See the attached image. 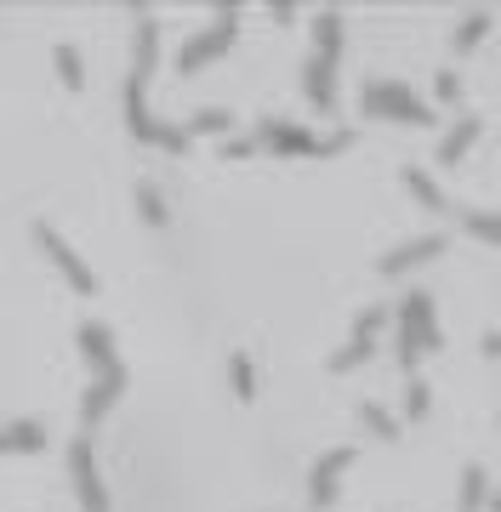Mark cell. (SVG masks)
<instances>
[{"instance_id":"cell-30","label":"cell","mask_w":501,"mask_h":512,"mask_svg":"<svg viewBox=\"0 0 501 512\" xmlns=\"http://www.w3.org/2000/svg\"><path fill=\"white\" fill-rule=\"evenodd\" d=\"M479 348H484V359H501V330H484Z\"/></svg>"},{"instance_id":"cell-12","label":"cell","mask_w":501,"mask_h":512,"mask_svg":"<svg viewBox=\"0 0 501 512\" xmlns=\"http://www.w3.org/2000/svg\"><path fill=\"white\" fill-rule=\"evenodd\" d=\"M302 97H308L319 114L336 109V63L331 57H308V63H302Z\"/></svg>"},{"instance_id":"cell-16","label":"cell","mask_w":501,"mask_h":512,"mask_svg":"<svg viewBox=\"0 0 501 512\" xmlns=\"http://www.w3.org/2000/svg\"><path fill=\"white\" fill-rule=\"evenodd\" d=\"M131 205H137V217L149 222V228H166V222H171L166 188H160V183H149V177H137V188H131Z\"/></svg>"},{"instance_id":"cell-23","label":"cell","mask_w":501,"mask_h":512,"mask_svg":"<svg viewBox=\"0 0 501 512\" xmlns=\"http://www.w3.org/2000/svg\"><path fill=\"white\" fill-rule=\"evenodd\" d=\"M359 421H365V433H371V439H382V444H399V416H393V410H382V404H359Z\"/></svg>"},{"instance_id":"cell-20","label":"cell","mask_w":501,"mask_h":512,"mask_svg":"<svg viewBox=\"0 0 501 512\" xmlns=\"http://www.w3.org/2000/svg\"><path fill=\"white\" fill-rule=\"evenodd\" d=\"M228 387H234V399H240V404L257 399V365H251V353H245V348L228 353Z\"/></svg>"},{"instance_id":"cell-2","label":"cell","mask_w":501,"mask_h":512,"mask_svg":"<svg viewBox=\"0 0 501 512\" xmlns=\"http://www.w3.org/2000/svg\"><path fill=\"white\" fill-rule=\"evenodd\" d=\"M257 148H274V154H291V160H325V154H342L348 148V131H331V137H314V131H302L297 120H257Z\"/></svg>"},{"instance_id":"cell-3","label":"cell","mask_w":501,"mask_h":512,"mask_svg":"<svg viewBox=\"0 0 501 512\" xmlns=\"http://www.w3.org/2000/svg\"><path fill=\"white\" fill-rule=\"evenodd\" d=\"M240 18H245L240 6H217V12H211V29H200L194 40L177 46V74H200L205 63H217V57L240 40Z\"/></svg>"},{"instance_id":"cell-25","label":"cell","mask_w":501,"mask_h":512,"mask_svg":"<svg viewBox=\"0 0 501 512\" xmlns=\"http://www.w3.org/2000/svg\"><path fill=\"white\" fill-rule=\"evenodd\" d=\"M188 131H194V137H228V131H234V114L228 109H200L194 120H188Z\"/></svg>"},{"instance_id":"cell-5","label":"cell","mask_w":501,"mask_h":512,"mask_svg":"<svg viewBox=\"0 0 501 512\" xmlns=\"http://www.w3.org/2000/svg\"><path fill=\"white\" fill-rule=\"evenodd\" d=\"M69 478H75V495L86 512H109V484H103V473H97V450H92V433H80V439H69Z\"/></svg>"},{"instance_id":"cell-10","label":"cell","mask_w":501,"mask_h":512,"mask_svg":"<svg viewBox=\"0 0 501 512\" xmlns=\"http://www.w3.org/2000/svg\"><path fill=\"white\" fill-rule=\"evenodd\" d=\"M120 103H126V131L137 137V143H160V120H154L149 109V80L143 74H126V92H120Z\"/></svg>"},{"instance_id":"cell-17","label":"cell","mask_w":501,"mask_h":512,"mask_svg":"<svg viewBox=\"0 0 501 512\" xmlns=\"http://www.w3.org/2000/svg\"><path fill=\"white\" fill-rule=\"evenodd\" d=\"M490 29H496V18H490V12H467V18H456V29H450V52H456V57L479 52Z\"/></svg>"},{"instance_id":"cell-8","label":"cell","mask_w":501,"mask_h":512,"mask_svg":"<svg viewBox=\"0 0 501 512\" xmlns=\"http://www.w3.org/2000/svg\"><path fill=\"white\" fill-rule=\"evenodd\" d=\"M126 382H131L126 365H114V370H103V376H92V382H86V399H80V427H86V433H92L97 421H103L114 404H120Z\"/></svg>"},{"instance_id":"cell-28","label":"cell","mask_w":501,"mask_h":512,"mask_svg":"<svg viewBox=\"0 0 501 512\" xmlns=\"http://www.w3.org/2000/svg\"><path fill=\"white\" fill-rule=\"evenodd\" d=\"M433 97L456 109V103H462V74H456V69H439V74H433Z\"/></svg>"},{"instance_id":"cell-4","label":"cell","mask_w":501,"mask_h":512,"mask_svg":"<svg viewBox=\"0 0 501 512\" xmlns=\"http://www.w3.org/2000/svg\"><path fill=\"white\" fill-rule=\"evenodd\" d=\"M35 245H40V256L52 262L57 274H63V285H69V291L97 296V274L86 268V262H80V251H75V245H69L63 234H57L52 222H35Z\"/></svg>"},{"instance_id":"cell-29","label":"cell","mask_w":501,"mask_h":512,"mask_svg":"<svg viewBox=\"0 0 501 512\" xmlns=\"http://www.w3.org/2000/svg\"><path fill=\"white\" fill-rule=\"evenodd\" d=\"M257 154V137H223V160H251Z\"/></svg>"},{"instance_id":"cell-31","label":"cell","mask_w":501,"mask_h":512,"mask_svg":"<svg viewBox=\"0 0 501 512\" xmlns=\"http://www.w3.org/2000/svg\"><path fill=\"white\" fill-rule=\"evenodd\" d=\"M268 18H274V23H297V6H285V0H279V6H268Z\"/></svg>"},{"instance_id":"cell-27","label":"cell","mask_w":501,"mask_h":512,"mask_svg":"<svg viewBox=\"0 0 501 512\" xmlns=\"http://www.w3.org/2000/svg\"><path fill=\"white\" fill-rule=\"evenodd\" d=\"M427 410H433V387L416 376V382L405 387V421H427Z\"/></svg>"},{"instance_id":"cell-13","label":"cell","mask_w":501,"mask_h":512,"mask_svg":"<svg viewBox=\"0 0 501 512\" xmlns=\"http://www.w3.org/2000/svg\"><path fill=\"white\" fill-rule=\"evenodd\" d=\"M479 137H484V120H479V114H462V120L439 137V154H433V160H439V165H462Z\"/></svg>"},{"instance_id":"cell-7","label":"cell","mask_w":501,"mask_h":512,"mask_svg":"<svg viewBox=\"0 0 501 512\" xmlns=\"http://www.w3.org/2000/svg\"><path fill=\"white\" fill-rule=\"evenodd\" d=\"M353 461H359V450H353V444H336V450H325V456L308 467V501H314L319 512L342 495V473H348Z\"/></svg>"},{"instance_id":"cell-6","label":"cell","mask_w":501,"mask_h":512,"mask_svg":"<svg viewBox=\"0 0 501 512\" xmlns=\"http://www.w3.org/2000/svg\"><path fill=\"white\" fill-rule=\"evenodd\" d=\"M393 319H399V330H405L410 342H422V353H439V308H433L427 291H405Z\"/></svg>"},{"instance_id":"cell-32","label":"cell","mask_w":501,"mask_h":512,"mask_svg":"<svg viewBox=\"0 0 501 512\" xmlns=\"http://www.w3.org/2000/svg\"><path fill=\"white\" fill-rule=\"evenodd\" d=\"M490 512H501V490H490Z\"/></svg>"},{"instance_id":"cell-1","label":"cell","mask_w":501,"mask_h":512,"mask_svg":"<svg viewBox=\"0 0 501 512\" xmlns=\"http://www.w3.org/2000/svg\"><path fill=\"white\" fill-rule=\"evenodd\" d=\"M359 114L365 120H393V126H433L427 97H416L405 80H365L359 86Z\"/></svg>"},{"instance_id":"cell-9","label":"cell","mask_w":501,"mask_h":512,"mask_svg":"<svg viewBox=\"0 0 501 512\" xmlns=\"http://www.w3.org/2000/svg\"><path fill=\"white\" fill-rule=\"evenodd\" d=\"M445 245H450L445 234H416V239H399V245H393V251L382 256V262H376V268H382L388 279H405L410 268H422V262H433V256H445Z\"/></svg>"},{"instance_id":"cell-26","label":"cell","mask_w":501,"mask_h":512,"mask_svg":"<svg viewBox=\"0 0 501 512\" xmlns=\"http://www.w3.org/2000/svg\"><path fill=\"white\" fill-rule=\"evenodd\" d=\"M154 148H160V154H177V160H183L188 148H194V131H188V126H171V120H160V143H154Z\"/></svg>"},{"instance_id":"cell-24","label":"cell","mask_w":501,"mask_h":512,"mask_svg":"<svg viewBox=\"0 0 501 512\" xmlns=\"http://www.w3.org/2000/svg\"><path fill=\"white\" fill-rule=\"evenodd\" d=\"M462 228L484 245H501V211H462Z\"/></svg>"},{"instance_id":"cell-11","label":"cell","mask_w":501,"mask_h":512,"mask_svg":"<svg viewBox=\"0 0 501 512\" xmlns=\"http://www.w3.org/2000/svg\"><path fill=\"white\" fill-rule=\"evenodd\" d=\"M75 348H80V359H86L92 376H103V370L120 365V353H114V330L103 325V319H80L75 325Z\"/></svg>"},{"instance_id":"cell-19","label":"cell","mask_w":501,"mask_h":512,"mask_svg":"<svg viewBox=\"0 0 501 512\" xmlns=\"http://www.w3.org/2000/svg\"><path fill=\"white\" fill-rule=\"evenodd\" d=\"M371 353H376V330H359V325H353L348 348L331 353V370H336V376H348V370H359L365 359H371Z\"/></svg>"},{"instance_id":"cell-18","label":"cell","mask_w":501,"mask_h":512,"mask_svg":"<svg viewBox=\"0 0 501 512\" xmlns=\"http://www.w3.org/2000/svg\"><path fill=\"white\" fill-rule=\"evenodd\" d=\"M314 57L342 63V12H336V6H325V12L314 18Z\"/></svg>"},{"instance_id":"cell-15","label":"cell","mask_w":501,"mask_h":512,"mask_svg":"<svg viewBox=\"0 0 501 512\" xmlns=\"http://www.w3.org/2000/svg\"><path fill=\"white\" fill-rule=\"evenodd\" d=\"M399 183H405V194H410L416 205H422V211H450L445 188L433 183V177H427L422 165H399Z\"/></svg>"},{"instance_id":"cell-33","label":"cell","mask_w":501,"mask_h":512,"mask_svg":"<svg viewBox=\"0 0 501 512\" xmlns=\"http://www.w3.org/2000/svg\"><path fill=\"white\" fill-rule=\"evenodd\" d=\"M496 427H501V416H496Z\"/></svg>"},{"instance_id":"cell-14","label":"cell","mask_w":501,"mask_h":512,"mask_svg":"<svg viewBox=\"0 0 501 512\" xmlns=\"http://www.w3.org/2000/svg\"><path fill=\"white\" fill-rule=\"evenodd\" d=\"M40 450H46V421L23 416L0 427V456H40Z\"/></svg>"},{"instance_id":"cell-22","label":"cell","mask_w":501,"mask_h":512,"mask_svg":"<svg viewBox=\"0 0 501 512\" xmlns=\"http://www.w3.org/2000/svg\"><path fill=\"white\" fill-rule=\"evenodd\" d=\"M490 507V473H484L479 461H467L462 467V512H484Z\"/></svg>"},{"instance_id":"cell-21","label":"cell","mask_w":501,"mask_h":512,"mask_svg":"<svg viewBox=\"0 0 501 512\" xmlns=\"http://www.w3.org/2000/svg\"><path fill=\"white\" fill-rule=\"evenodd\" d=\"M52 69H57V80H63L69 92H86V57H80V46L63 40V46L52 52Z\"/></svg>"}]
</instances>
